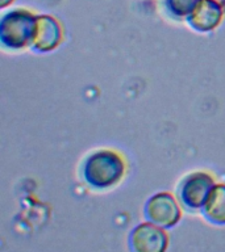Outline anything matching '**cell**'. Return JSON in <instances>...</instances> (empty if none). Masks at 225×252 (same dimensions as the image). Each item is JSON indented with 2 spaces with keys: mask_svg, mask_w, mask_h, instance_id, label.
Returning a JSON list of instances; mask_svg holds the SVG:
<instances>
[{
  "mask_svg": "<svg viewBox=\"0 0 225 252\" xmlns=\"http://www.w3.org/2000/svg\"><path fill=\"white\" fill-rule=\"evenodd\" d=\"M126 172V163L120 153L100 149L91 153L82 165V177L95 190H107L116 187Z\"/></svg>",
  "mask_w": 225,
  "mask_h": 252,
  "instance_id": "6da1fadb",
  "label": "cell"
},
{
  "mask_svg": "<svg viewBox=\"0 0 225 252\" xmlns=\"http://www.w3.org/2000/svg\"><path fill=\"white\" fill-rule=\"evenodd\" d=\"M37 16L33 12L16 8L5 12L0 20V42L8 50L17 51L32 46Z\"/></svg>",
  "mask_w": 225,
  "mask_h": 252,
  "instance_id": "7a4b0ae2",
  "label": "cell"
},
{
  "mask_svg": "<svg viewBox=\"0 0 225 252\" xmlns=\"http://www.w3.org/2000/svg\"><path fill=\"white\" fill-rule=\"evenodd\" d=\"M215 185L216 180L213 175L205 171H195L178 183L175 197L186 212H201Z\"/></svg>",
  "mask_w": 225,
  "mask_h": 252,
  "instance_id": "3957f363",
  "label": "cell"
},
{
  "mask_svg": "<svg viewBox=\"0 0 225 252\" xmlns=\"http://www.w3.org/2000/svg\"><path fill=\"white\" fill-rule=\"evenodd\" d=\"M183 208L175 196L169 192L155 193L145 202L144 218L159 227L173 228L179 223Z\"/></svg>",
  "mask_w": 225,
  "mask_h": 252,
  "instance_id": "277c9868",
  "label": "cell"
},
{
  "mask_svg": "<svg viewBox=\"0 0 225 252\" xmlns=\"http://www.w3.org/2000/svg\"><path fill=\"white\" fill-rule=\"evenodd\" d=\"M130 251L134 252H163L169 246V235L166 228L145 220L130 231L128 238Z\"/></svg>",
  "mask_w": 225,
  "mask_h": 252,
  "instance_id": "5b68a950",
  "label": "cell"
},
{
  "mask_svg": "<svg viewBox=\"0 0 225 252\" xmlns=\"http://www.w3.org/2000/svg\"><path fill=\"white\" fill-rule=\"evenodd\" d=\"M62 39L63 31L58 20L47 15L37 16L32 50L37 53H49L57 49Z\"/></svg>",
  "mask_w": 225,
  "mask_h": 252,
  "instance_id": "8992f818",
  "label": "cell"
},
{
  "mask_svg": "<svg viewBox=\"0 0 225 252\" xmlns=\"http://www.w3.org/2000/svg\"><path fill=\"white\" fill-rule=\"evenodd\" d=\"M225 8L219 0H200L197 7L186 19L193 31L199 33H208L220 25Z\"/></svg>",
  "mask_w": 225,
  "mask_h": 252,
  "instance_id": "52a82bcc",
  "label": "cell"
},
{
  "mask_svg": "<svg viewBox=\"0 0 225 252\" xmlns=\"http://www.w3.org/2000/svg\"><path fill=\"white\" fill-rule=\"evenodd\" d=\"M201 216L211 224L225 226V184H216L209 193L204 206L201 209Z\"/></svg>",
  "mask_w": 225,
  "mask_h": 252,
  "instance_id": "ba28073f",
  "label": "cell"
},
{
  "mask_svg": "<svg viewBox=\"0 0 225 252\" xmlns=\"http://www.w3.org/2000/svg\"><path fill=\"white\" fill-rule=\"evenodd\" d=\"M200 0H162V8L174 20H186Z\"/></svg>",
  "mask_w": 225,
  "mask_h": 252,
  "instance_id": "9c48e42d",
  "label": "cell"
},
{
  "mask_svg": "<svg viewBox=\"0 0 225 252\" xmlns=\"http://www.w3.org/2000/svg\"><path fill=\"white\" fill-rule=\"evenodd\" d=\"M13 0H1V3H0V7H1V9H4V8L7 7L8 4H11Z\"/></svg>",
  "mask_w": 225,
  "mask_h": 252,
  "instance_id": "30bf717a",
  "label": "cell"
},
{
  "mask_svg": "<svg viewBox=\"0 0 225 252\" xmlns=\"http://www.w3.org/2000/svg\"><path fill=\"white\" fill-rule=\"evenodd\" d=\"M221 4H223V7H224V3H225V0H219Z\"/></svg>",
  "mask_w": 225,
  "mask_h": 252,
  "instance_id": "8fae6325",
  "label": "cell"
}]
</instances>
